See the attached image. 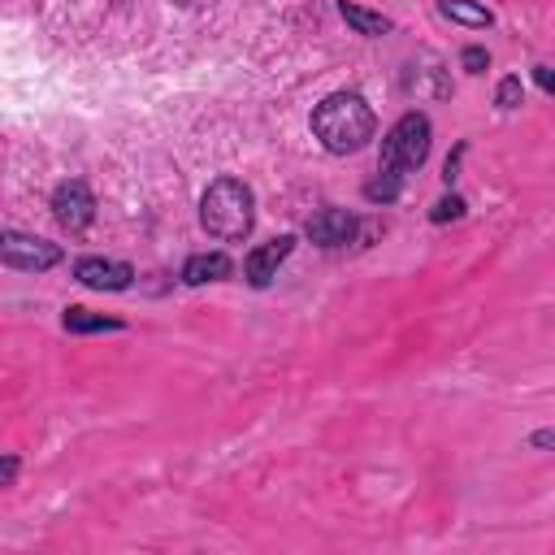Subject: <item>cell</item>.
<instances>
[{
	"mask_svg": "<svg viewBox=\"0 0 555 555\" xmlns=\"http://www.w3.org/2000/svg\"><path fill=\"white\" fill-rule=\"evenodd\" d=\"M134 264L117 260V256H78L74 260V282L87 291H104V295H121L134 286Z\"/></svg>",
	"mask_w": 555,
	"mask_h": 555,
	"instance_id": "cell-7",
	"label": "cell"
},
{
	"mask_svg": "<svg viewBox=\"0 0 555 555\" xmlns=\"http://www.w3.org/2000/svg\"><path fill=\"white\" fill-rule=\"evenodd\" d=\"M17 468H22V460L9 451V455L0 460V486H4V490H13V486H17Z\"/></svg>",
	"mask_w": 555,
	"mask_h": 555,
	"instance_id": "cell-18",
	"label": "cell"
},
{
	"mask_svg": "<svg viewBox=\"0 0 555 555\" xmlns=\"http://www.w3.org/2000/svg\"><path fill=\"white\" fill-rule=\"evenodd\" d=\"M360 234H364V221L356 217V212H347V208H317L308 221H304V238L312 243V247H321V251H338V247H351V243H360Z\"/></svg>",
	"mask_w": 555,
	"mask_h": 555,
	"instance_id": "cell-5",
	"label": "cell"
},
{
	"mask_svg": "<svg viewBox=\"0 0 555 555\" xmlns=\"http://www.w3.org/2000/svg\"><path fill=\"white\" fill-rule=\"evenodd\" d=\"M61 330H65V334H117V330H126V321H121V317L91 312V308H82V304H69V308L61 312Z\"/></svg>",
	"mask_w": 555,
	"mask_h": 555,
	"instance_id": "cell-11",
	"label": "cell"
},
{
	"mask_svg": "<svg viewBox=\"0 0 555 555\" xmlns=\"http://www.w3.org/2000/svg\"><path fill=\"white\" fill-rule=\"evenodd\" d=\"M525 447H529V451H555V429H533V434L525 438Z\"/></svg>",
	"mask_w": 555,
	"mask_h": 555,
	"instance_id": "cell-19",
	"label": "cell"
},
{
	"mask_svg": "<svg viewBox=\"0 0 555 555\" xmlns=\"http://www.w3.org/2000/svg\"><path fill=\"white\" fill-rule=\"evenodd\" d=\"M308 126H312V139L330 156H356L360 147L377 139V113L360 91H330L312 108Z\"/></svg>",
	"mask_w": 555,
	"mask_h": 555,
	"instance_id": "cell-1",
	"label": "cell"
},
{
	"mask_svg": "<svg viewBox=\"0 0 555 555\" xmlns=\"http://www.w3.org/2000/svg\"><path fill=\"white\" fill-rule=\"evenodd\" d=\"M464 152H468V143L460 139V143L451 147V156L442 160V182H447V186H455V178H460V160H464Z\"/></svg>",
	"mask_w": 555,
	"mask_h": 555,
	"instance_id": "cell-17",
	"label": "cell"
},
{
	"mask_svg": "<svg viewBox=\"0 0 555 555\" xmlns=\"http://www.w3.org/2000/svg\"><path fill=\"white\" fill-rule=\"evenodd\" d=\"M429 147H434V121H429V113L408 108V113L382 134V156H377V165H390V169L412 173V169H421V165L429 160Z\"/></svg>",
	"mask_w": 555,
	"mask_h": 555,
	"instance_id": "cell-3",
	"label": "cell"
},
{
	"mask_svg": "<svg viewBox=\"0 0 555 555\" xmlns=\"http://www.w3.org/2000/svg\"><path fill=\"white\" fill-rule=\"evenodd\" d=\"M438 13L464 30H490L494 26V13L481 0H438Z\"/></svg>",
	"mask_w": 555,
	"mask_h": 555,
	"instance_id": "cell-13",
	"label": "cell"
},
{
	"mask_svg": "<svg viewBox=\"0 0 555 555\" xmlns=\"http://www.w3.org/2000/svg\"><path fill=\"white\" fill-rule=\"evenodd\" d=\"M464 212H468L464 195H455V191L447 186V195H442V199H438V204L429 208V221H434V225H447V221H460Z\"/></svg>",
	"mask_w": 555,
	"mask_h": 555,
	"instance_id": "cell-15",
	"label": "cell"
},
{
	"mask_svg": "<svg viewBox=\"0 0 555 555\" xmlns=\"http://www.w3.org/2000/svg\"><path fill=\"white\" fill-rule=\"evenodd\" d=\"M338 17H343L356 35H364V39H382V35L395 30V17H386V13H377V9H364V4H356V0H338Z\"/></svg>",
	"mask_w": 555,
	"mask_h": 555,
	"instance_id": "cell-12",
	"label": "cell"
},
{
	"mask_svg": "<svg viewBox=\"0 0 555 555\" xmlns=\"http://www.w3.org/2000/svg\"><path fill=\"white\" fill-rule=\"evenodd\" d=\"M48 208H52V221H56L65 234H82V230L95 221V195H91V186H87L82 178L56 182Z\"/></svg>",
	"mask_w": 555,
	"mask_h": 555,
	"instance_id": "cell-6",
	"label": "cell"
},
{
	"mask_svg": "<svg viewBox=\"0 0 555 555\" xmlns=\"http://www.w3.org/2000/svg\"><path fill=\"white\" fill-rule=\"evenodd\" d=\"M520 104H525V82H520V74L499 78V87H494V108H499V113H516Z\"/></svg>",
	"mask_w": 555,
	"mask_h": 555,
	"instance_id": "cell-14",
	"label": "cell"
},
{
	"mask_svg": "<svg viewBox=\"0 0 555 555\" xmlns=\"http://www.w3.org/2000/svg\"><path fill=\"white\" fill-rule=\"evenodd\" d=\"M295 243H299L295 234H278V238L251 247V251L243 256V278H247V286H251V291H264V286L278 278V269L286 264V256L295 251Z\"/></svg>",
	"mask_w": 555,
	"mask_h": 555,
	"instance_id": "cell-8",
	"label": "cell"
},
{
	"mask_svg": "<svg viewBox=\"0 0 555 555\" xmlns=\"http://www.w3.org/2000/svg\"><path fill=\"white\" fill-rule=\"evenodd\" d=\"M460 69H464V74H486V69H490V52H486L481 43H464V48H460Z\"/></svg>",
	"mask_w": 555,
	"mask_h": 555,
	"instance_id": "cell-16",
	"label": "cell"
},
{
	"mask_svg": "<svg viewBox=\"0 0 555 555\" xmlns=\"http://www.w3.org/2000/svg\"><path fill=\"white\" fill-rule=\"evenodd\" d=\"M173 9H208V4H217V0H169Z\"/></svg>",
	"mask_w": 555,
	"mask_h": 555,
	"instance_id": "cell-21",
	"label": "cell"
},
{
	"mask_svg": "<svg viewBox=\"0 0 555 555\" xmlns=\"http://www.w3.org/2000/svg\"><path fill=\"white\" fill-rule=\"evenodd\" d=\"M199 230L217 243H243L256 230V191L234 173L212 178L199 195Z\"/></svg>",
	"mask_w": 555,
	"mask_h": 555,
	"instance_id": "cell-2",
	"label": "cell"
},
{
	"mask_svg": "<svg viewBox=\"0 0 555 555\" xmlns=\"http://www.w3.org/2000/svg\"><path fill=\"white\" fill-rule=\"evenodd\" d=\"M182 286H208V282H225L234 278V260L225 251H191L182 260Z\"/></svg>",
	"mask_w": 555,
	"mask_h": 555,
	"instance_id": "cell-9",
	"label": "cell"
},
{
	"mask_svg": "<svg viewBox=\"0 0 555 555\" xmlns=\"http://www.w3.org/2000/svg\"><path fill=\"white\" fill-rule=\"evenodd\" d=\"M0 260H4V269H17V273H48L65 260V251H61V243H48L39 234L0 230Z\"/></svg>",
	"mask_w": 555,
	"mask_h": 555,
	"instance_id": "cell-4",
	"label": "cell"
},
{
	"mask_svg": "<svg viewBox=\"0 0 555 555\" xmlns=\"http://www.w3.org/2000/svg\"><path fill=\"white\" fill-rule=\"evenodd\" d=\"M403 186H408V173L403 169H390V165H377L369 178H364V186H360V195L373 204V208H390L399 195H403Z\"/></svg>",
	"mask_w": 555,
	"mask_h": 555,
	"instance_id": "cell-10",
	"label": "cell"
},
{
	"mask_svg": "<svg viewBox=\"0 0 555 555\" xmlns=\"http://www.w3.org/2000/svg\"><path fill=\"white\" fill-rule=\"evenodd\" d=\"M533 82H538L546 95H555V69H551V65H533Z\"/></svg>",
	"mask_w": 555,
	"mask_h": 555,
	"instance_id": "cell-20",
	"label": "cell"
}]
</instances>
